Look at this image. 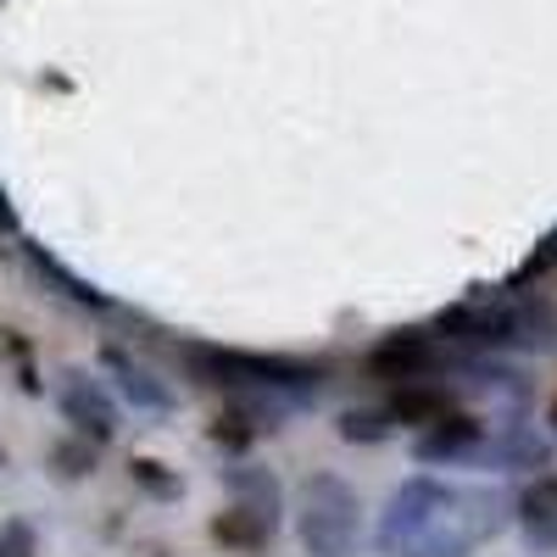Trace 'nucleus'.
<instances>
[{"label": "nucleus", "instance_id": "0eeeda50", "mask_svg": "<svg viewBox=\"0 0 557 557\" xmlns=\"http://www.w3.org/2000/svg\"><path fill=\"white\" fill-rule=\"evenodd\" d=\"M462 469H496V474H541L552 469V441L535 435L530 424H485L480 446L469 451Z\"/></svg>", "mask_w": 557, "mask_h": 557}, {"label": "nucleus", "instance_id": "aec40b11", "mask_svg": "<svg viewBox=\"0 0 557 557\" xmlns=\"http://www.w3.org/2000/svg\"><path fill=\"white\" fill-rule=\"evenodd\" d=\"M39 541H34V524L12 519V524H0V557H34Z\"/></svg>", "mask_w": 557, "mask_h": 557}, {"label": "nucleus", "instance_id": "ddd939ff", "mask_svg": "<svg viewBox=\"0 0 557 557\" xmlns=\"http://www.w3.org/2000/svg\"><path fill=\"white\" fill-rule=\"evenodd\" d=\"M451 385H435V380H407V385H396V396H391V418L396 424H407V430H424V424H435L441 412H451Z\"/></svg>", "mask_w": 557, "mask_h": 557}, {"label": "nucleus", "instance_id": "f257e3e1", "mask_svg": "<svg viewBox=\"0 0 557 557\" xmlns=\"http://www.w3.org/2000/svg\"><path fill=\"white\" fill-rule=\"evenodd\" d=\"M178 362L190 368V380L228 391L235 407H246L262 430H278V418L301 401H318L323 391V368L307 357H278V351H240V346H201L184 341L173 346Z\"/></svg>", "mask_w": 557, "mask_h": 557}, {"label": "nucleus", "instance_id": "dca6fc26", "mask_svg": "<svg viewBox=\"0 0 557 557\" xmlns=\"http://www.w3.org/2000/svg\"><path fill=\"white\" fill-rule=\"evenodd\" d=\"M546 278H557V223L535 240V251L513 268V278H507V285H546Z\"/></svg>", "mask_w": 557, "mask_h": 557}, {"label": "nucleus", "instance_id": "9b49d317", "mask_svg": "<svg viewBox=\"0 0 557 557\" xmlns=\"http://www.w3.org/2000/svg\"><path fill=\"white\" fill-rule=\"evenodd\" d=\"M223 485L235 491V507H246V513H257L262 524L278 530V519H285V491H278V480L268 469H251V462H240V469H228Z\"/></svg>", "mask_w": 557, "mask_h": 557}, {"label": "nucleus", "instance_id": "2eb2a0df", "mask_svg": "<svg viewBox=\"0 0 557 557\" xmlns=\"http://www.w3.org/2000/svg\"><path fill=\"white\" fill-rule=\"evenodd\" d=\"M335 430L346 446H380L396 435V418H391V407H351V412H341Z\"/></svg>", "mask_w": 557, "mask_h": 557}, {"label": "nucleus", "instance_id": "4468645a", "mask_svg": "<svg viewBox=\"0 0 557 557\" xmlns=\"http://www.w3.org/2000/svg\"><path fill=\"white\" fill-rule=\"evenodd\" d=\"M212 541L218 546H235V552H257L273 541V524H262L257 513H246V507H228V513L212 519Z\"/></svg>", "mask_w": 557, "mask_h": 557}, {"label": "nucleus", "instance_id": "4be33fe9", "mask_svg": "<svg viewBox=\"0 0 557 557\" xmlns=\"http://www.w3.org/2000/svg\"><path fill=\"white\" fill-rule=\"evenodd\" d=\"M546 424H552V441H557V396H552V407H546Z\"/></svg>", "mask_w": 557, "mask_h": 557}, {"label": "nucleus", "instance_id": "6e6552de", "mask_svg": "<svg viewBox=\"0 0 557 557\" xmlns=\"http://www.w3.org/2000/svg\"><path fill=\"white\" fill-rule=\"evenodd\" d=\"M480 435H485V418L451 407V412L435 418V424L418 430L412 457H418V462H441V469H462V462H469V451L480 446Z\"/></svg>", "mask_w": 557, "mask_h": 557}, {"label": "nucleus", "instance_id": "f3484780", "mask_svg": "<svg viewBox=\"0 0 557 557\" xmlns=\"http://www.w3.org/2000/svg\"><path fill=\"white\" fill-rule=\"evenodd\" d=\"M212 446H228V451H246L257 435H262V424H257V418L246 412V407H228L223 418H212Z\"/></svg>", "mask_w": 557, "mask_h": 557}, {"label": "nucleus", "instance_id": "20e7f679", "mask_svg": "<svg viewBox=\"0 0 557 557\" xmlns=\"http://www.w3.org/2000/svg\"><path fill=\"white\" fill-rule=\"evenodd\" d=\"M446 480H430V474H418V480H407V485H396L391 491V502H385V513H380V552L385 557H407V546L430 530V519L441 513V502H446Z\"/></svg>", "mask_w": 557, "mask_h": 557}, {"label": "nucleus", "instance_id": "9d476101", "mask_svg": "<svg viewBox=\"0 0 557 557\" xmlns=\"http://www.w3.org/2000/svg\"><path fill=\"white\" fill-rule=\"evenodd\" d=\"M101 368L117 380V396L134 407V412H173V391H168V380H157L139 357H128L123 346H107L101 351Z\"/></svg>", "mask_w": 557, "mask_h": 557}, {"label": "nucleus", "instance_id": "412c9836", "mask_svg": "<svg viewBox=\"0 0 557 557\" xmlns=\"http://www.w3.org/2000/svg\"><path fill=\"white\" fill-rule=\"evenodd\" d=\"M0 235H17V212H12L7 190H0Z\"/></svg>", "mask_w": 557, "mask_h": 557}, {"label": "nucleus", "instance_id": "6ab92c4d", "mask_svg": "<svg viewBox=\"0 0 557 557\" xmlns=\"http://www.w3.org/2000/svg\"><path fill=\"white\" fill-rule=\"evenodd\" d=\"M128 474H134V485H139V491H151V496H162V502H173V496L184 491V485H178V474H168L157 457H134V462H128Z\"/></svg>", "mask_w": 557, "mask_h": 557}, {"label": "nucleus", "instance_id": "39448f33", "mask_svg": "<svg viewBox=\"0 0 557 557\" xmlns=\"http://www.w3.org/2000/svg\"><path fill=\"white\" fill-rule=\"evenodd\" d=\"M446 362H451V346L435 330H391L374 351H368V374L391 380V385H407V380L446 374Z\"/></svg>", "mask_w": 557, "mask_h": 557}, {"label": "nucleus", "instance_id": "1a4fd4ad", "mask_svg": "<svg viewBox=\"0 0 557 557\" xmlns=\"http://www.w3.org/2000/svg\"><path fill=\"white\" fill-rule=\"evenodd\" d=\"M513 524H519V535L535 557H557V474L541 469L513 496Z\"/></svg>", "mask_w": 557, "mask_h": 557}, {"label": "nucleus", "instance_id": "f8f14e48", "mask_svg": "<svg viewBox=\"0 0 557 557\" xmlns=\"http://www.w3.org/2000/svg\"><path fill=\"white\" fill-rule=\"evenodd\" d=\"M23 257H28V268H34V273L45 278V285H51L57 296H67L73 307H96V312H107V307H112V296H107L101 285H89V278H78V273H73L67 262H57L51 251H39L34 240L23 246Z\"/></svg>", "mask_w": 557, "mask_h": 557}, {"label": "nucleus", "instance_id": "7ed1b4c3", "mask_svg": "<svg viewBox=\"0 0 557 557\" xmlns=\"http://www.w3.org/2000/svg\"><path fill=\"white\" fill-rule=\"evenodd\" d=\"M296 535L307 557H351L362 541V496L341 474H307L296 496Z\"/></svg>", "mask_w": 557, "mask_h": 557}, {"label": "nucleus", "instance_id": "423d86ee", "mask_svg": "<svg viewBox=\"0 0 557 557\" xmlns=\"http://www.w3.org/2000/svg\"><path fill=\"white\" fill-rule=\"evenodd\" d=\"M57 407H62V418L73 424V435L96 441V446H107V441L117 435V424H123L117 396H112V391H107L96 374H84V368H67V374H62Z\"/></svg>", "mask_w": 557, "mask_h": 557}, {"label": "nucleus", "instance_id": "f03ea898", "mask_svg": "<svg viewBox=\"0 0 557 557\" xmlns=\"http://www.w3.org/2000/svg\"><path fill=\"white\" fill-rule=\"evenodd\" d=\"M430 330L446 346H469V351H535V357H552L557 351V301L535 296L524 285H502V290H480L469 301L441 307Z\"/></svg>", "mask_w": 557, "mask_h": 557}, {"label": "nucleus", "instance_id": "a211bd4d", "mask_svg": "<svg viewBox=\"0 0 557 557\" xmlns=\"http://www.w3.org/2000/svg\"><path fill=\"white\" fill-rule=\"evenodd\" d=\"M96 441H84V435H73V441H62L57 451H51V462H57V474L62 480H84L89 469H96Z\"/></svg>", "mask_w": 557, "mask_h": 557}]
</instances>
